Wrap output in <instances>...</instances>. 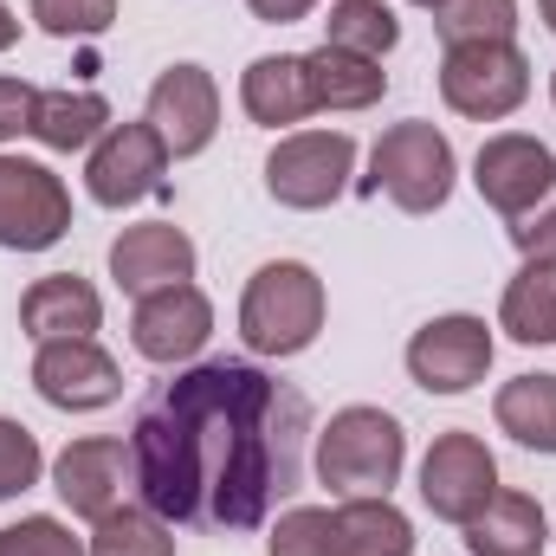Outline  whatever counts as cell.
<instances>
[{
	"instance_id": "obj_22",
	"label": "cell",
	"mask_w": 556,
	"mask_h": 556,
	"mask_svg": "<svg viewBox=\"0 0 556 556\" xmlns=\"http://www.w3.org/2000/svg\"><path fill=\"white\" fill-rule=\"evenodd\" d=\"M498 330L525 350L556 343V260H525L498 298Z\"/></svg>"
},
{
	"instance_id": "obj_36",
	"label": "cell",
	"mask_w": 556,
	"mask_h": 556,
	"mask_svg": "<svg viewBox=\"0 0 556 556\" xmlns=\"http://www.w3.org/2000/svg\"><path fill=\"white\" fill-rule=\"evenodd\" d=\"M551 104H556V72H551Z\"/></svg>"
},
{
	"instance_id": "obj_2",
	"label": "cell",
	"mask_w": 556,
	"mask_h": 556,
	"mask_svg": "<svg viewBox=\"0 0 556 556\" xmlns=\"http://www.w3.org/2000/svg\"><path fill=\"white\" fill-rule=\"evenodd\" d=\"M266 556H415V525L389 498L291 505L266 538Z\"/></svg>"
},
{
	"instance_id": "obj_32",
	"label": "cell",
	"mask_w": 556,
	"mask_h": 556,
	"mask_svg": "<svg viewBox=\"0 0 556 556\" xmlns=\"http://www.w3.org/2000/svg\"><path fill=\"white\" fill-rule=\"evenodd\" d=\"M33 104H39V91L26 78H0V142L33 130Z\"/></svg>"
},
{
	"instance_id": "obj_14",
	"label": "cell",
	"mask_w": 556,
	"mask_h": 556,
	"mask_svg": "<svg viewBox=\"0 0 556 556\" xmlns=\"http://www.w3.org/2000/svg\"><path fill=\"white\" fill-rule=\"evenodd\" d=\"M472 181H479L485 207H498L505 220H518V214H531V207L556 188V155H551V142L525 137V130H505V137L479 142Z\"/></svg>"
},
{
	"instance_id": "obj_28",
	"label": "cell",
	"mask_w": 556,
	"mask_h": 556,
	"mask_svg": "<svg viewBox=\"0 0 556 556\" xmlns=\"http://www.w3.org/2000/svg\"><path fill=\"white\" fill-rule=\"evenodd\" d=\"M26 13L52 39H98L117 20V0H26Z\"/></svg>"
},
{
	"instance_id": "obj_11",
	"label": "cell",
	"mask_w": 556,
	"mask_h": 556,
	"mask_svg": "<svg viewBox=\"0 0 556 556\" xmlns=\"http://www.w3.org/2000/svg\"><path fill=\"white\" fill-rule=\"evenodd\" d=\"M168 142L142 124H111L104 137L91 142V162H85V188L98 207H137L142 194H162V175H168Z\"/></svg>"
},
{
	"instance_id": "obj_31",
	"label": "cell",
	"mask_w": 556,
	"mask_h": 556,
	"mask_svg": "<svg viewBox=\"0 0 556 556\" xmlns=\"http://www.w3.org/2000/svg\"><path fill=\"white\" fill-rule=\"evenodd\" d=\"M511 247H518L525 260H556V188L531 207V214L511 220Z\"/></svg>"
},
{
	"instance_id": "obj_1",
	"label": "cell",
	"mask_w": 556,
	"mask_h": 556,
	"mask_svg": "<svg viewBox=\"0 0 556 556\" xmlns=\"http://www.w3.org/2000/svg\"><path fill=\"white\" fill-rule=\"evenodd\" d=\"M311 402L260 363H194L137 408L130 466L142 505L188 531H260L304 485Z\"/></svg>"
},
{
	"instance_id": "obj_27",
	"label": "cell",
	"mask_w": 556,
	"mask_h": 556,
	"mask_svg": "<svg viewBox=\"0 0 556 556\" xmlns=\"http://www.w3.org/2000/svg\"><path fill=\"white\" fill-rule=\"evenodd\" d=\"M433 33L446 46H479V39H511L518 33V0H440Z\"/></svg>"
},
{
	"instance_id": "obj_25",
	"label": "cell",
	"mask_w": 556,
	"mask_h": 556,
	"mask_svg": "<svg viewBox=\"0 0 556 556\" xmlns=\"http://www.w3.org/2000/svg\"><path fill=\"white\" fill-rule=\"evenodd\" d=\"M395 39H402V20H395L389 0H330L324 46H343V52L382 59V52H395Z\"/></svg>"
},
{
	"instance_id": "obj_3",
	"label": "cell",
	"mask_w": 556,
	"mask_h": 556,
	"mask_svg": "<svg viewBox=\"0 0 556 556\" xmlns=\"http://www.w3.org/2000/svg\"><path fill=\"white\" fill-rule=\"evenodd\" d=\"M408 466V433L389 408H337L317 433V479L337 498H389Z\"/></svg>"
},
{
	"instance_id": "obj_30",
	"label": "cell",
	"mask_w": 556,
	"mask_h": 556,
	"mask_svg": "<svg viewBox=\"0 0 556 556\" xmlns=\"http://www.w3.org/2000/svg\"><path fill=\"white\" fill-rule=\"evenodd\" d=\"M0 556H91L59 518H20L0 525Z\"/></svg>"
},
{
	"instance_id": "obj_21",
	"label": "cell",
	"mask_w": 556,
	"mask_h": 556,
	"mask_svg": "<svg viewBox=\"0 0 556 556\" xmlns=\"http://www.w3.org/2000/svg\"><path fill=\"white\" fill-rule=\"evenodd\" d=\"M240 104L253 124L285 130V124H304L311 117V85H304V59L291 52H266L240 72Z\"/></svg>"
},
{
	"instance_id": "obj_15",
	"label": "cell",
	"mask_w": 556,
	"mask_h": 556,
	"mask_svg": "<svg viewBox=\"0 0 556 556\" xmlns=\"http://www.w3.org/2000/svg\"><path fill=\"white\" fill-rule=\"evenodd\" d=\"M124 485H137V466H130V440H111V433H85L72 440L59 459H52V492L65 498L72 518H104L117 511Z\"/></svg>"
},
{
	"instance_id": "obj_26",
	"label": "cell",
	"mask_w": 556,
	"mask_h": 556,
	"mask_svg": "<svg viewBox=\"0 0 556 556\" xmlns=\"http://www.w3.org/2000/svg\"><path fill=\"white\" fill-rule=\"evenodd\" d=\"M85 551L91 556H175V525L155 518L149 505H117V511L98 518Z\"/></svg>"
},
{
	"instance_id": "obj_29",
	"label": "cell",
	"mask_w": 556,
	"mask_h": 556,
	"mask_svg": "<svg viewBox=\"0 0 556 556\" xmlns=\"http://www.w3.org/2000/svg\"><path fill=\"white\" fill-rule=\"evenodd\" d=\"M39 472H46V453H39L33 427H20V420L0 415V505L20 498V492H33Z\"/></svg>"
},
{
	"instance_id": "obj_37",
	"label": "cell",
	"mask_w": 556,
	"mask_h": 556,
	"mask_svg": "<svg viewBox=\"0 0 556 556\" xmlns=\"http://www.w3.org/2000/svg\"><path fill=\"white\" fill-rule=\"evenodd\" d=\"M415 7H440V0H415Z\"/></svg>"
},
{
	"instance_id": "obj_20",
	"label": "cell",
	"mask_w": 556,
	"mask_h": 556,
	"mask_svg": "<svg viewBox=\"0 0 556 556\" xmlns=\"http://www.w3.org/2000/svg\"><path fill=\"white\" fill-rule=\"evenodd\" d=\"M544 544H551V518L531 492H492V505L466 525L472 556H544Z\"/></svg>"
},
{
	"instance_id": "obj_5",
	"label": "cell",
	"mask_w": 556,
	"mask_h": 556,
	"mask_svg": "<svg viewBox=\"0 0 556 556\" xmlns=\"http://www.w3.org/2000/svg\"><path fill=\"white\" fill-rule=\"evenodd\" d=\"M453 175H459V162H453V142L440 137L433 124H395V130H382L376 149H369V194H389L402 214H433V207H446V194H453Z\"/></svg>"
},
{
	"instance_id": "obj_13",
	"label": "cell",
	"mask_w": 556,
	"mask_h": 556,
	"mask_svg": "<svg viewBox=\"0 0 556 556\" xmlns=\"http://www.w3.org/2000/svg\"><path fill=\"white\" fill-rule=\"evenodd\" d=\"M207 337H214V304L201 285H162V291L137 298V311H130V343L142 363H162V369L194 363L207 350Z\"/></svg>"
},
{
	"instance_id": "obj_16",
	"label": "cell",
	"mask_w": 556,
	"mask_h": 556,
	"mask_svg": "<svg viewBox=\"0 0 556 556\" xmlns=\"http://www.w3.org/2000/svg\"><path fill=\"white\" fill-rule=\"evenodd\" d=\"M149 130L168 142V155H201L220 130V85L207 65H168L149 85Z\"/></svg>"
},
{
	"instance_id": "obj_38",
	"label": "cell",
	"mask_w": 556,
	"mask_h": 556,
	"mask_svg": "<svg viewBox=\"0 0 556 556\" xmlns=\"http://www.w3.org/2000/svg\"><path fill=\"white\" fill-rule=\"evenodd\" d=\"M551 538H556V531H551Z\"/></svg>"
},
{
	"instance_id": "obj_4",
	"label": "cell",
	"mask_w": 556,
	"mask_h": 556,
	"mask_svg": "<svg viewBox=\"0 0 556 556\" xmlns=\"http://www.w3.org/2000/svg\"><path fill=\"white\" fill-rule=\"evenodd\" d=\"M324 330V278L298 260H273L247 278L240 298V337L253 356H304Z\"/></svg>"
},
{
	"instance_id": "obj_9",
	"label": "cell",
	"mask_w": 556,
	"mask_h": 556,
	"mask_svg": "<svg viewBox=\"0 0 556 556\" xmlns=\"http://www.w3.org/2000/svg\"><path fill=\"white\" fill-rule=\"evenodd\" d=\"M492 492H498V459H492V446L479 433L453 427V433H440L427 446V459H420V505L433 518L472 525L492 505Z\"/></svg>"
},
{
	"instance_id": "obj_8",
	"label": "cell",
	"mask_w": 556,
	"mask_h": 556,
	"mask_svg": "<svg viewBox=\"0 0 556 556\" xmlns=\"http://www.w3.org/2000/svg\"><path fill=\"white\" fill-rule=\"evenodd\" d=\"M72 233V194L46 162L0 155V253H46Z\"/></svg>"
},
{
	"instance_id": "obj_12",
	"label": "cell",
	"mask_w": 556,
	"mask_h": 556,
	"mask_svg": "<svg viewBox=\"0 0 556 556\" xmlns=\"http://www.w3.org/2000/svg\"><path fill=\"white\" fill-rule=\"evenodd\" d=\"M33 389H39V402H52L65 415H91L124 395V369L111 350H98V337H65V343H39Z\"/></svg>"
},
{
	"instance_id": "obj_34",
	"label": "cell",
	"mask_w": 556,
	"mask_h": 556,
	"mask_svg": "<svg viewBox=\"0 0 556 556\" xmlns=\"http://www.w3.org/2000/svg\"><path fill=\"white\" fill-rule=\"evenodd\" d=\"M13 39H20V13H13V7H7V0H0V52H7V46H13Z\"/></svg>"
},
{
	"instance_id": "obj_17",
	"label": "cell",
	"mask_w": 556,
	"mask_h": 556,
	"mask_svg": "<svg viewBox=\"0 0 556 556\" xmlns=\"http://www.w3.org/2000/svg\"><path fill=\"white\" fill-rule=\"evenodd\" d=\"M111 278L117 291L130 298H149L162 285H188L194 278V240L175 227V220H142V227H124L111 240Z\"/></svg>"
},
{
	"instance_id": "obj_23",
	"label": "cell",
	"mask_w": 556,
	"mask_h": 556,
	"mask_svg": "<svg viewBox=\"0 0 556 556\" xmlns=\"http://www.w3.org/2000/svg\"><path fill=\"white\" fill-rule=\"evenodd\" d=\"M104 130H111V104L98 91H39L26 137H39L46 149L72 155V149H91Z\"/></svg>"
},
{
	"instance_id": "obj_33",
	"label": "cell",
	"mask_w": 556,
	"mask_h": 556,
	"mask_svg": "<svg viewBox=\"0 0 556 556\" xmlns=\"http://www.w3.org/2000/svg\"><path fill=\"white\" fill-rule=\"evenodd\" d=\"M247 7H253V13H260L266 26H291V20H304V13H311L317 0H247Z\"/></svg>"
},
{
	"instance_id": "obj_24",
	"label": "cell",
	"mask_w": 556,
	"mask_h": 556,
	"mask_svg": "<svg viewBox=\"0 0 556 556\" xmlns=\"http://www.w3.org/2000/svg\"><path fill=\"white\" fill-rule=\"evenodd\" d=\"M498 433H511L531 453H556V376H511L492 402Z\"/></svg>"
},
{
	"instance_id": "obj_10",
	"label": "cell",
	"mask_w": 556,
	"mask_h": 556,
	"mask_svg": "<svg viewBox=\"0 0 556 556\" xmlns=\"http://www.w3.org/2000/svg\"><path fill=\"white\" fill-rule=\"evenodd\" d=\"M485 369H492V330L472 311H446V317L420 324L408 343V376L427 395H466L485 382Z\"/></svg>"
},
{
	"instance_id": "obj_19",
	"label": "cell",
	"mask_w": 556,
	"mask_h": 556,
	"mask_svg": "<svg viewBox=\"0 0 556 556\" xmlns=\"http://www.w3.org/2000/svg\"><path fill=\"white\" fill-rule=\"evenodd\" d=\"M304 85H311V111H369V104H382L389 72H382V59L317 46V52H304Z\"/></svg>"
},
{
	"instance_id": "obj_7",
	"label": "cell",
	"mask_w": 556,
	"mask_h": 556,
	"mask_svg": "<svg viewBox=\"0 0 556 556\" xmlns=\"http://www.w3.org/2000/svg\"><path fill=\"white\" fill-rule=\"evenodd\" d=\"M350 175H356V142L343 130H298L266 155V194L298 214L330 207L350 188Z\"/></svg>"
},
{
	"instance_id": "obj_18",
	"label": "cell",
	"mask_w": 556,
	"mask_h": 556,
	"mask_svg": "<svg viewBox=\"0 0 556 556\" xmlns=\"http://www.w3.org/2000/svg\"><path fill=\"white\" fill-rule=\"evenodd\" d=\"M104 324V298L98 285L78 273H52V278H33L26 298H20V330L33 343H65V337H98Z\"/></svg>"
},
{
	"instance_id": "obj_35",
	"label": "cell",
	"mask_w": 556,
	"mask_h": 556,
	"mask_svg": "<svg viewBox=\"0 0 556 556\" xmlns=\"http://www.w3.org/2000/svg\"><path fill=\"white\" fill-rule=\"evenodd\" d=\"M538 13H544V26L556 33V0H538Z\"/></svg>"
},
{
	"instance_id": "obj_6",
	"label": "cell",
	"mask_w": 556,
	"mask_h": 556,
	"mask_svg": "<svg viewBox=\"0 0 556 556\" xmlns=\"http://www.w3.org/2000/svg\"><path fill=\"white\" fill-rule=\"evenodd\" d=\"M440 98L446 111L472 124H498L531 98V59L511 39H479V46H446L440 59Z\"/></svg>"
}]
</instances>
